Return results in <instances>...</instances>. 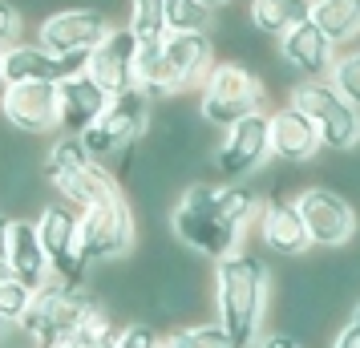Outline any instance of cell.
Wrapping results in <instances>:
<instances>
[{
    "label": "cell",
    "mask_w": 360,
    "mask_h": 348,
    "mask_svg": "<svg viewBox=\"0 0 360 348\" xmlns=\"http://www.w3.org/2000/svg\"><path fill=\"white\" fill-rule=\"evenodd\" d=\"M267 195L251 183H186L170 211V231L182 247L223 264L243 251L251 227H259Z\"/></svg>",
    "instance_id": "1"
},
{
    "label": "cell",
    "mask_w": 360,
    "mask_h": 348,
    "mask_svg": "<svg viewBox=\"0 0 360 348\" xmlns=\"http://www.w3.org/2000/svg\"><path fill=\"white\" fill-rule=\"evenodd\" d=\"M271 299V267L263 255L239 251L214 264V320L227 332L231 348H255Z\"/></svg>",
    "instance_id": "2"
},
{
    "label": "cell",
    "mask_w": 360,
    "mask_h": 348,
    "mask_svg": "<svg viewBox=\"0 0 360 348\" xmlns=\"http://www.w3.org/2000/svg\"><path fill=\"white\" fill-rule=\"evenodd\" d=\"M101 312V299L85 288V283H61L53 280L49 288L37 292L33 312L20 320L25 336L33 340V348H61L73 340L77 332Z\"/></svg>",
    "instance_id": "3"
},
{
    "label": "cell",
    "mask_w": 360,
    "mask_h": 348,
    "mask_svg": "<svg viewBox=\"0 0 360 348\" xmlns=\"http://www.w3.org/2000/svg\"><path fill=\"white\" fill-rule=\"evenodd\" d=\"M150 105H154V101H150L138 85L110 101V110L101 114L98 126L82 134V142H85V150L94 154V162L110 166L117 179H122V166L134 158L138 142H142L146 130H150Z\"/></svg>",
    "instance_id": "4"
},
{
    "label": "cell",
    "mask_w": 360,
    "mask_h": 348,
    "mask_svg": "<svg viewBox=\"0 0 360 348\" xmlns=\"http://www.w3.org/2000/svg\"><path fill=\"white\" fill-rule=\"evenodd\" d=\"M263 101H267L263 82L239 61H214L207 82L198 85V114L219 130H227L251 114H263Z\"/></svg>",
    "instance_id": "5"
},
{
    "label": "cell",
    "mask_w": 360,
    "mask_h": 348,
    "mask_svg": "<svg viewBox=\"0 0 360 348\" xmlns=\"http://www.w3.org/2000/svg\"><path fill=\"white\" fill-rule=\"evenodd\" d=\"M288 101L300 105V110L316 122L324 150L348 154V150L360 146V105H352L328 77L324 82H295Z\"/></svg>",
    "instance_id": "6"
},
{
    "label": "cell",
    "mask_w": 360,
    "mask_h": 348,
    "mask_svg": "<svg viewBox=\"0 0 360 348\" xmlns=\"http://www.w3.org/2000/svg\"><path fill=\"white\" fill-rule=\"evenodd\" d=\"M271 158H276L271 154V117L263 110V114H251L223 130V138H219V146L211 154V166L219 170L223 183H247Z\"/></svg>",
    "instance_id": "7"
},
{
    "label": "cell",
    "mask_w": 360,
    "mask_h": 348,
    "mask_svg": "<svg viewBox=\"0 0 360 348\" xmlns=\"http://www.w3.org/2000/svg\"><path fill=\"white\" fill-rule=\"evenodd\" d=\"M134 239H138V223H134V207L126 202V195L101 202L94 211H82V259L89 271L126 259L134 251Z\"/></svg>",
    "instance_id": "8"
},
{
    "label": "cell",
    "mask_w": 360,
    "mask_h": 348,
    "mask_svg": "<svg viewBox=\"0 0 360 348\" xmlns=\"http://www.w3.org/2000/svg\"><path fill=\"white\" fill-rule=\"evenodd\" d=\"M37 231H41V243H45V255H49L53 280L61 283L89 280V267L82 259V215L69 202H45L41 215H37Z\"/></svg>",
    "instance_id": "9"
},
{
    "label": "cell",
    "mask_w": 360,
    "mask_h": 348,
    "mask_svg": "<svg viewBox=\"0 0 360 348\" xmlns=\"http://www.w3.org/2000/svg\"><path fill=\"white\" fill-rule=\"evenodd\" d=\"M300 215H304V227L311 235V247H348L360 231V215L356 207L348 202V195L332 191V186H304L300 195Z\"/></svg>",
    "instance_id": "10"
},
{
    "label": "cell",
    "mask_w": 360,
    "mask_h": 348,
    "mask_svg": "<svg viewBox=\"0 0 360 348\" xmlns=\"http://www.w3.org/2000/svg\"><path fill=\"white\" fill-rule=\"evenodd\" d=\"M0 117L17 134H29V138L61 130V98H57V85H45V82L8 85L0 94Z\"/></svg>",
    "instance_id": "11"
},
{
    "label": "cell",
    "mask_w": 360,
    "mask_h": 348,
    "mask_svg": "<svg viewBox=\"0 0 360 348\" xmlns=\"http://www.w3.org/2000/svg\"><path fill=\"white\" fill-rule=\"evenodd\" d=\"M110 17L101 13V8H61V13H53V17L41 20V29H37V41L53 53H94L110 37Z\"/></svg>",
    "instance_id": "12"
},
{
    "label": "cell",
    "mask_w": 360,
    "mask_h": 348,
    "mask_svg": "<svg viewBox=\"0 0 360 348\" xmlns=\"http://www.w3.org/2000/svg\"><path fill=\"white\" fill-rule=\"evenodd\" d=\"M255 231H259L263 247L271 251V255H279V259H304L311 251V235L304 227L300 202H295V195H283V191L267 195Z\"/></svg>",
    "instance_id": "13"
},
{
    "label": "cell",
    "mask_w": 360,
    "mask_h": 348,
    "mask_svg": "<svg viewBox=\"0 0 360 348\" xmlns=\"http://www.w3.org/2000/svg\"><path fill=\"white\" fill-rule=\"evenodd\" d=\"M279 57H283L288 69L300 73V82H324V77H332V65L340 57V45L316 20H304L300 29H292L288 37H279Z\"/></svg>",
    "instance_id": "14"
},
{
    "label": "cell",
    "mask_w": 360,
    "mask_h": 348,
    "mask_svg": "<svg viewBox=\"0 0 360 348\" xmlns=\"http://www.w3.org/2000/svg\"><path fill=\"white\" fill-rule=\"evenodd\" d=\"M134 65H138V37L130 33V25H114L110 37L89 53V77L110 98H117V94H126V89L138 85L134 82Z\"/></svg>",
    "instance_id": "15"
},
{
    "label": "cell",
    "mask_w": 360,
    "mask_h": 348,
    "mask_svg": "<svg viewBox=\"0 0 360 348\" xmlns=\"http://www.w3.org/2000/svg\"><path fill=\"white\" fill-rule=\"evenodd\" d=\"M267 117H271V154H276L283 166H308L311 158L324 150L316 122H311L300 105L283 101L276 110H267Z\"/></svg>",
    "instance_id": "16"
},
{
    "label": "cell",
    "mask_w": 360,
    "mask_h": 348,
    "mask_svg": "<svg viewBox=\"0 0 360 348\" xmlns=\"http://www.w3.org/2000/svg\"><path fill=\"white\" fill-rule=\"evenodd\" d=\"M57 98H61V134H77V138L85 130H94L101 122V114L110 110V101H114L89 73L61 82L57 85Z\"/></svg>",
    "instance_id": "17"
},
{
    "label": "cell",
    "mask_w": 360,
    "mask_h": 348,
    "mask_svg": "<svg viewBox=\"0 0 360 348\" xmlns=\"http://www.w3.org/2000/svg\"><path fill=\"white\" fill-rule=\"evenodd\" d=\"M8 271L25 280L29 288H49L53 283V267L49 255H45V243H41V231H37V219L17 215L13 219V235H8Z\"/></svg>",
    "instance_id": "18"
},
{
    "label": "cell",
    "mask_w": 360,
    "mask_h": 348,
    "mask_svg": "<svg viewBox=\"0 0 360 348\" xmlns=\"http://www.w3.org/2000/svg\"><path fill=\"white\" fill-rule=\"evenodd\" d=\"M166 61H170V73L179 89H195V85L207 82V73L214 69V45L207 33H166L162 41Z\"/></svg>",
    "instance_id": "19"
},
{
    "label": "cell",
    "mask_w": 360,
    "mask_h": 348,
    "mask_svg": "<svg viewBox=\"0 0 360 348\" xmlns=\"http://www.w3.org/2000/svg\"><path fill=\"white\" fill-rule=\"evenodd\" d=\"M53 191L61 195V202H69V207L82 215V211H94V207H101V202L122 199V179H117L110 166L85 162L82 170H73L69 179H61Z\"/></svg>",
    "instance_id": "20"
},
{
    "label": "cell",
    "mask_w": 360,
    "mask_h": 348,
    "mask_svg": "<svg viewBox=\"0 0 360 348\" xmlns=\"http://www.w3.org/2000/svg\"><path fill=\"white\" fill-rule=\"evenodd\" d=\"M247 20L263 37H288L304 20H311V0H251Z\"/></svg>",
    "instance_id": "21"
},
{
    "label": "cell",
    "mask_w": 360,
    "mask_h": 348,
    "mask_svg": "<svg viewBox=\"0 0 360 348\" xmlns=\"http://www.w3.org/2000/svg\"><path fill=\"white\" fill-rule=\"evenodd\" d=\"M311 20L336 45H348L352 37H360V0H311Z\"/></svg>",
    "instance_id": "22"
},
{
    "label": "cell",
    "mask_w": 360,
    "mask_h": 348,
    "mask_svg": "<svg viewBox=\"0 0 360 348\" xmlns=\"http://www.w3.org/2000/svg\"><path fill=\"white\" fill-rule=\"evenodd\" d=\"M158 348H231V340H227V332L219 328V320H198V324L166 328Z\"/></svg>",
    "instance_id": "23"
},
{
    "label": "cell",
    "mask_w": 360,
    "mask_h": 348,
    "mask_svg": "<svg viewBox=\"0 0 360 348\" xmlns=\"http://www.w3.org/2000/svg\"><path fill=\"white\" fill-rule=\"evenodd\" d=\"M130 33L138 37V45H154L166 41V0H130Z\"/></svg>",
    "instance_id": "24"
},
{
    "label": "cell",
    "mask_w": 360,
    "mask_h": 348,
    "mask_svg": "<svg viewBox=\"0 0 360 348\" xmlns=\"http://www.w3.org/2000/svg\"><path fill=\"white\" fill-rule=\"evenodd\" d=\"M214 8L202 0H166V29L170 33H211Z\"/></svg>",
    "instance_id": "25"
},
{
    "label": "cell",
    "mask_w": 360,
    "mask_h": 348,
    "mask_svg": "<svg viewBox=\"0 0 360 348\" xmlns=\"http://www.w3.org/2000/svg\"><path fill=\"white\" fill-rule=\"evenodd\" d=\"M33 304H37V288H29L17 276H4L0 280V320L4 324H20L25 316L33 312Z\"/></svg>",
    "instance_id": "26"
},
{
    "label": "cell",
    "mask_w": 360,
    "mask_h": 348,
    "mask_svg": "<svg viewBox=\"0 0 360 348\" xmlns=\"http://www.w3.org/2000/svg\"><path fill=\"white\" fill-rule=\"evenodd\" d=\"M328 82L336 85L352 105H360V49H344L340 57H336V65H332V77H328Z\"/></svg>",
    "instance_id": "27"
},
{
    "label": "cell",
    "mask_w": 360,
    "mask_h": 348,
    "mask_svg": "<svg viewBox=\"0 0 360 348\" xmlns=\"http://www.w3.org/2000/svg\"><path fill=\"white\" fill-rule=\"evenodd\" d=\"M158 340H162V332L150 320H122L114 348H158Z\"/></svg>",
    "instance_id": "28"
},
{
    "label": "cell",
    "mask_w": 360,
    "mask_h": 348,
    "mask_svg": "<svg viewBox=\"0 0 360 348\" xmlns=\"http://www.w3.org/2000/svg\"><path fill=\"white\" fill-rule=\"evenodd\" d=\"M17 37H20V13H17V4L0 0V49L17 45Z\"/></svg>",
    "instance_id": "29"
},
{
    "label": "cell",
    "mask_w": 360,
    "mask_h": 348,
    "mask_svg": "<svg viewBox=\"0 0 360 348\" xmlns=\"http://www.w3.org/2000/svg\"><path fill=\"white\" fill-rule=\"evenodd\" d=\"M255 348H304V340H300L295 332L279 328V332H263V336H259V344H255Z\"/></svg>",
    "instance_id": "30"
},
{
    "label": "cell",
    "mask_w": 360,
    "mask_h": 348,
    "mask_svg": "<svg viewBox=\"0 0 360 348\" xmlns=\"http://www.w3.org/2000/svg\"><path fill=\"white\" fill-rule=\"evenodd\" d=\"M332 348H360V328L356 324H344V328L332 336Z\"/></svg>",
    "instance_id": "31"
},
{
    "label": "cell",
    "mask_w": 360,
    "mask_h": 348,
    "mask_svg": "<svg viewBox=\"0 0 360 348\" xmlns=\"http://www.w3.org/2000/svg\"><path fill=\"white\" fill-rule=\"evenodd\" d=\"M8 235H13V215L0 211V264L8 267Z\"/></svg>",
    "instance_id": "32"
},
{
    "label": "cell",
    "mask_w": 360,
    "mask_h": 348,
    "mask_svg": "<svg viewBox=\"0 0 360 348\" xmlns=\"http://www.w3.org/2000/svg\"><path fill=\"white\" fill-rule=\"evenodd\" d=\"M348 324H356V328H360V299L352 304V316H348Z\"/></svg>",
    "instance_id": "33"
},
{
    "label": "cell",
    "mask_w": 360,
    "mask_h": 348,
    "mask_svg": "<svg viewBox=\"0 0 360 348\" xmlns=\"http://www.w3.org/2000/svg\"><path fill=\"white\" fill-rule=\"evenodd\" d=\"M8 89V82H4V49H0V94Z\"/></svg>",
    "instance_id": "34"
},
{
    "label": "cell",
    "mask_w": 360,
    "mask_h": 348,
    "mask_svg": "<svg viewBox=\"0 0 360 348\" xmlns=\"http://www.w3.org/2000/svg\"><path fill=\"white\" fill-rule=\"evenodd\" d=\"M202 4H207V8H219V4H227V0H202Z\"/></svg>",
    "instance_id": "35"
},
{
    "label": "cell",
    "mask_w": 360,
    "mask_h": 348,
    "mask_svg": "<svg viewBox=\"0 0 360 348\" xmlns=\"http://www.w3.org/2000/svg\"><path fill=\"white\" fill-rule=\"evenodd\" d=\"M4 276H13V271H8V267H4V264H0V280H4Z\"/></svg>",
    "instance_id": "36"
},
{
    "label": "cell",
    "mask_w": 360,
    "mask_h": 348,
    "mask_svg": "<svg viewBox=\"0 0 360 348\" xmlns=\"http://www.w3.org/2000/svg\"><path fill=\"white\" fill-rule=\"evenodd\" d=\"M4 332H8V324H4V320H0V336H4Z\"/></svg>",
    "instance_id": "37"
}]
</instances>
